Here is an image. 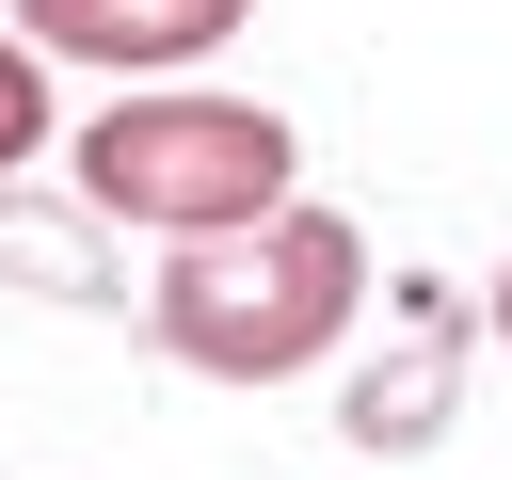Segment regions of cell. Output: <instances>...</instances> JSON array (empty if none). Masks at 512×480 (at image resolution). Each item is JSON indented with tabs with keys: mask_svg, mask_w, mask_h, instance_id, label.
<instances>
[{
	"mask_svg": "<svg viewBox=\"0 0 512 480\" xmlns=\"http://www.w3.org/2000/svg\"><path fill=\"white\" fill-rule=\"evenodd\" d=\"M240 16L256 0H16V48L32 64H96L112 96H160L208 48H240Z\"/></svg>",
	"mask_w": 512,
	"mask_h": 480,
	"instance_id": "cell-3",
	"label": "cell"
},
{
	"mask_svg": "<svg viewBox=\"0 0 512 480\" xmlns=\"http://www.w3.org/2000/svg\"><path fill=\"white\" fill-rule=\"evenodd\" d=\"M0 272H32L48 304H96V288H112V224H96V208H32V192H0Z\"/></svg>",
	"mask_w": 512,
	"mask_h": 480,
	"instance_id": "cell-5",
	"label": "cell"
},
{
	"mask_svg": "<svg viewBox=\"0 0 512 480\" xmlns=\"http://www.w3.org/2000/svg\"><path fill=\"white\" fill-rule=\"evenodd\" d=\"M288 160L304 128L272 96H224V80H160V96H112L80 144H64V192L128 240H224V224H272L288 208Z\"/></svg>",
	"mask_w": 512,
	"mask_h": 480,
	"instance_id": "cell-2",
	"label": "cell"
},
{
	"mask_svg": "<svg viewBox=\"0 0 512 480\" xmlns=\"http://www.w3.org/2000/svg\"><path fill=\"white\" fill-rule=\"evenodd\" d=\"M160 352L208 368V384H304L352 320H368V240L336 208H272V224H224V240H176L160 288H144Z\"/></svg>",
	"mask_w": 512,
	"mask_h": 480,
	"instance_id": "cell-1",
	"label": "cell"
},
{
	"mask_svg": "<svg viewBox=\"0 0 512 480\" xmlns=\"http://www.w3.org/2000/svg\"><path fill=\"white\" fill-rule=\"evenodd\" d=\"M32 160H48V64H32V48H16V16H0V192H16Z\"/></svg>",
	"mask_w": 512,
	"mask_h": 480,
	"instance_id": "cell-6",
	"label": "cell"
},
{
	"mask_svg": "<svg viewBox=\"0 0 512 480\" xmlns=\"http://www.w3.org/2000/svg\"><path fill=\"white\" fill-rule=\"evenodd\" d=\"M480 336H496V352H512V256H496V288H480Z\"/></svg>",
	"mask_w": 512,
	"mask_h": 480,
	"instance_id": "cell-7",
	"label": "cell"
},
{
	"mask_svg": "<svg viewBox=\"0 0 512 480\" xmlns=\"http://www.w3.org/2000/svg\"><path fill=\"white\" fill-rule=\"evenodd\" d=\"M336 432H352L368 464H416V448L448 432V320H416V352H400V368L368 352V368H352V400H336Z\"/></svg>",
	"mask_w": 512,
	"mask_h": 480,
	"instance_id": "cell-4",
	"label": "cell"
}]
</instances>
